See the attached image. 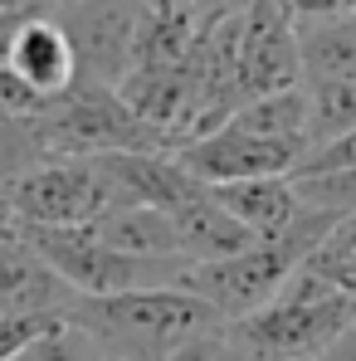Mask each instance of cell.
<instances>
[{
  "instance_id": "cell-13",
  "label": "cell",
  "mask_w": 356,
  "mask_h": 361,
  "mask_svg": "<svg viewBox=\"0 0 356 361\" xmlns=\"http://www.w3.org/2000/svg\"><path fill=\"white\" fill-rule=\"evenodd\" d=\"M297 49H302V83L356 78V10L327 20H297Z\"/></svg>"
},
{
  "instance_id": "cell-14",
  "label": "cell",
  "mask_w": 356,
  "mask_h": 361,
  "mask_svg": "<svg viewBox=\"0 0 356 361\" xmlns=\"http://www.w3.org/2000/svg\"><path fill=\"white\" fill-rule=\"evenodd\" d=\"M93 230L113 244V249H122V254H147V259H171V254H180L176 220L166 210H156V205H113L108 215L93 220Z\"/></svg>"
},
{
  "instance_id": "cell-29",
  "label": "cell",
  "mask_w": 356,
  "mask_h": 361,
  "mask_svg": "<svg viewBox=\"0 0 356 361\" xmlns=\"http://www.w3.org/2000/svg\"><path fill=\"white\" fill-rule=\"evenodd\" d=\"M0 220H5V200H0Z\"/></svg>"
},
{
  "instance_id": "cell-22",
  "label": "cell",
  "mask_w": 356,
  "mask_h": 361,
  "mask_svg": "<svg viewBox=\"0 0 356 361\" xmlns=\"http://www.w3.org/2000/svg\"><path fill=\"white\" fill-rule=\"evenodd\" d=\"M254 0H190V15H195V25H220V20H235L244 15Z\"/></svg>"
},
{
  "instance_id": "cell-3",
  "label": "cell",
  "mask_w": 356,
  "mask_h": 361,
  "mask_svg": "<svg viewBox=\"0 0 356 361\" xmlns=\"http://www.w3.org/2000/svg\"><path fill=\"white\" fill-rule=\"evenodd\" d=\"M337 225H342V215L312 205V215L297 230L278 235V240H254V244H244L239 254L190 264L180 274V288H190L195 298L210 302L225 322H235V317H244V312H254V307H264V302L274 298Z\"/></svg>"
},
{
  "instance_id": "cell-30",
  "label": "cell",
  "mask_w": 356,
  "mask_h": 361,
  "mask_svg": "<svg viewBox=\"0 0 356 361\" xmlns=\"http://www.w3.org/2000/svg\"><path fill=\"white\" fill-rule=\"evenodd\" d=\"M59 5H63V0H59Z\"/></svg>"
},
{
  "instance_id": "cell-12",
  "label": "cell",
  "mask_w": 356,
  "mask_h": 361,
  "mask_svg": "<svg viewBox=\"0 0 356 361\" xmlns=\"http://www.w3.org/2000/svg\"><path fill=\"white\" fill-rule=\"evenodd\" d=\"M171 220H176V235H180V254H185L190 264L225 259V254H239L244 244H254V235L220 205V195H215L210 185H200L185 205H176Z\"/></svg>"
},
{
  "instance_id": "cell-18",
  "label": "cell",
  "mask_w": 356,
  "mask_h": 361,
  "mask_svg": "<svg viewBox=\"0 0 356 361\" xmlns=\"http://www.w3.org/2000/svg\"><path fill=\"white\" fill-rule=\"evenodd\" d=\"M307 269H317L322 279H332L347 298H356V230L342 220L327 240L307 254Z\"/></svg>"
},
{
  "instance_id": "cell-21",
  "label": "cell",
  "mask_w": 356,
  "mask_h": 361,
  "mask_svg": "<svg viewBox=\"0 0 356 361\" xmlns=\"http://www.w3.org/2000/svg\"><path fill=\"white\" fill-rule=\"evenodd\" d=\"M337 166H356V132L332 137V142H322V147H312L293 176H307V171H337Z\"/></svg>"
},
{
  "instance_id": "cell-23",
  "label": "cell",
  "mask_w": 356,
  "mask_h": 361,
  "mask_svg": "<svg viewBox=\"0 0 356 361\" xmlns=\"http://www.w3.org/2000/svg\"><path fill=\"white\" fill-rule=\"evenodd\" d=\"M297 20H327V15H347L356 10V0H283Z\"/></svg>"
},
{
  "instance_id": "cell-20",
  "label": "cell",
  "mask_w": 356,
  "mask_h": 361,
  "mask_svg": "<svg viewBox=\"0 0 356 361\" xmlns=\"http://www.w3.org/2000/svg\"><path fill=\"white\" fill-rule=\"evenodd\" d=\"M63 317H0V361H20L44 332H54Z\"/></svg>"
},
{
  "instance_id": "cell-2",
  "label": "cell",
  "mask_w": 356,
  "mask_h": 361,
  "mask_svg": "<svg viewBox=\"0 0 356 361\" xmlns=\"http://www.w3.org/2000/svg\"><path fill=\"white\" fill-rule=\"evenodd\" d=\"M352 322L356 298H347L332 279L302 264L264 307L225 322V332L254 361H317Z\"/></svg>"
},
{
  "instance_id": "cell-19",
  "label": "cell",
  "mask_w": 356,
  "mask_h": 361,
  "mask_svg": "<svg viewBox=\"0 0 356 361\" xmlns=\"http://www.w3.org/2000/svg\"><path fill=\"white\" fill-rule=\"evenodd\" d=\"M20 361H108V357H103V352H98L78 327L59 322L54 332H44V337H39V342H35Z\"/></svg>"
},
{
  "instance_id": "cell-25",
  "label": "cell",
  "mask_w": 356,
  "mask_h": 361,
  "mask_svg": "<svg viewBox=\"0 0 356 361\" xmlns=\"http://www.w3.org/2000/svg\"><path fill=\"white\" fill-rule=\"evenodd\" d=\"M317 361H356V322H352V327H347V332H342V337H337V342H332V347H327Z\"/></svg>"
},
{
  "instance_id": "cell-5",
  "label": "cell",
  "mask_w": 356,
  "mask_h": 361,
  "mask_svg": "<svg viewBox=\"0 0 356 361\" xmlns=\"http://www.w3.org/2000/svg\"><path fill=\"white\" fill-rule=\"evenodd\" d=\"M118 205V185L103 157H44L10 185L5 210L20 225H93Z\"/></svg>"
},
{
  "instance_id": "cell-10",
  "label": "cell",
  "mask_w": 356,
  "mask_h": 361,
  "mask_svg": "<svg viewBox=\"0 0 356 361\" xmlns=\"http://www.w3.org/2000/svg\"><path fill=\"white\" fill-rule=\"evenodd\" d=\"M5 63L44 98H59L78 83V59H73V44H68L63 25L54 20V10L49 15H25V25L10 39Z\"/></svg>"
},
{
  "instance_id": "cell-7",
  "label": "cell",
  "mask_w": 356,
  "mask_h": 361,
  "mask_svg": "<svg viewBox=\"0 0 356 361\" xmlns=\"http://www.w3.org/2000/svg\"><path fill=\"white\" fill-rule=\"evenodd\" d=\"M312 147L288 137H264L239 122H220L200 137L176 147V161L205 185H230V180H264V176H293Z\"/></svg>"
},
{
  "instance_id": "cell-9",
  "label": "cell",
  "mask_w": 356,
  "mask_h": 361,
  "mask_svg": "<svg viewBox=\"0 0 356 361\" xmlns=\"http://www.w3.org/2000/svg\"><path fill=\"white\" fill-rule=\"evenodd\" d=\"M78 288L20 235L15 215L0 220V317H68Z\"/></svg>"
},
{
  "instance_id": "cell-17",
  "label": "cell",
  "mask_w": 356,
  "mask_h": 361,
  "mask_svg": "<svg viewBox=\"0 0 356 361\" xmlns=\"http://www.w3.org/2000/svg\"><path fill=\"white\" fill-rule=\"evenodd\" d=\"M297 195L317 210H332V215H356V166H337V171H307L293 176Z\"/></svg>"
},
{
  "instance_id": "cell-6",
  "label": "cell",
  "mask_w": 356,
  "mask_h": 361,
  "mask_svg": "<svg viewBox=\"0 0 356 361\" xmlns=\"http://www.w3.org/2000/svg\"><path fill=\"white\" fill-rule=\"evenodd\" d=\"M54 20L73 44L78 83L118 88L137 63L147 0H63V5H54Z\"/></svg>"
},
{
  "instance_id": "cell-16",
  "label": "cell",
  "mask_w": 356,
  "mask_h": 361,
  "mask_svg": "<svg viewBox=\"0 0 356 361\" xmlns=\"http://www.w3.org/2000/svg\"><path fill=\"white\" fill-rule=\"evenodd\" d=\"M44 137H39V122H15L0 118V200L10 195V185L25 176L35 161H44Z\"/></svg>"
},
{
  "instance_id": "cell-24",
  "label": "cell",
  "mask_w": 356,
  "mask_h": 361,
  "mask_svg": "<svg viewBox=\"0 0 356 361\" xmlns=\"http://www.w3.org/2000/svg\"><path fill=\"white\" fill-rule=\"evenodd\" d=\"M25 15H30V10H0V63L10 54V39H15V30L25 25Z\"/></svg>"
},
{
  "instance_id": "cell-28",
  "label": "cell",
  "mask_w": 356,
  "mask_h": 361,
  "mask_svg": "<svg viewBox=\"0 0 356 361\" xmlns=\"http://www.w3.org/2000/svg\"><path fill=\"white\" fill-rule=\"evenodd\" d=\"M347 225H352V230H356V215H347Z\"/></svg>"
},
{
  "instance_id": "cell-26",
  "label": "cell",
  "mask_w": 356,
  "mask_h": 361,
  "mask_svg": "<svg viewBox=\"0 0 356 361\" xmlns=\"http://www.w3.org/2000/svg\"><path fill=\"white\" fill-rule=\"evenodd\" d=\"M147 5H156V10H190V0H147Z\"/></svg>"
},
{
  "instance_id": "cell-15",
  "label": "cell",
  "mask_w": 356,
  "mask_h": 361,
  "mask_svg": "<svg viewBox=\"0 0 356 361\" xmlns=\"http://www.w3.org/2000/svg\"><path fill=\"white\" fill-rule=\"evenodd\" d=\"M307 98H312V147L356 132V78L307 83Z\"/></svg>"
},
{
  "instance_id": "cell-4",
  "label": "cell",
  "mask_w": 356,
  "mask_h": 361,
  "mask_svg": "<svg viewBox=\"0 0 356 361\" xmlns=\"http://www.w3.org/2000/svg\"><path fill=\"white\" fill-rule=\"evenodd\" d=\"M49 157H108V152H171L156 127L137 118L122 103L118 88L103 83H73L59 93L49 118L39 122Z\"/></svg>"
},
{
  "instance_id": "cell-27",
  "label": "cell",
  "mask_w": 356,
  "mask_h": 361,
  "mask_svg": "<svg viewBox=\"0 0 356 361\" xmlns=\"http://www.w3.org/2000/svg\"><path fill=\"white\" fill-rule=\"evenodd\" d=\"M230 347H235V342H230ZM230 361H254V357H244V352L235 347V352H230Z\"/></svg>"
},
{
  "instance_id": "cell-1",
  "label": "cell",
  "mask_w": 356,
  "mask_h": 361,
  "mask_svg": "<svg viewBox=\"0 0 356 361\" xmlns=\"http://www.w3.org/2000/svg\"><path fill=\"white\" fill-rule=\"evenodd\" d=\"M108 361H166L200 332L225 327V317L180 283L127 288V293H78L63 317Z\"/></svg>"
},
{
  "instance_id": "cell-8",
  "label": "cell",
  "mask_w": 356,
  "mask_h": 361,
  "mask_svg": "<svg viewBox=\"0 0 356 361\" xmlns=\"http://www.w3.org/2000/svg\"><path fill=\"white\" fill-rule=\"evenodd\" d=\"M235 68H239V93L264 98L302 88V49H297V15L283 0H254L239 15V44H235Z\"/></svg>"
},
{
  "instance_id": "cell-11",
  "label": "cell",
  "mask_w": 356,
  "mask_h": 361,
  "mask_svg": "<svg viewBox=\"0 0 356 361\" xmlns=\"http://www.w3.org/2000/svg\"><path fill=\"white\" fill-rule=\"evenodd\" d=\"M220 195V205L235 215L239 225L254 235V240H278L297 230L312 205L297 195L293 176H264V180H230V185H210Z\"/></svg>"
}]
</instances>
